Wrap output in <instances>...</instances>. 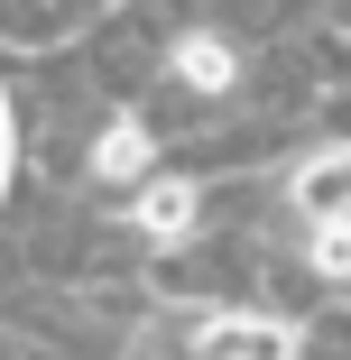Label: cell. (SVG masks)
I'll use <instances>...</instances> for the list:
<instances>
[{"mask_svg":"<svg viewBox=\"0 0 351 360\" xmlns=\"http://www.w3.org/2000/svg\"><path fill=\"white\" fill-rule=\"evenodd\" d=\"M250 93V46L213 19H185L167 37V84H158V111L176 102V120H231Z\"/></svg>","mask_w":351,"mask_h":360,"instance_id":"obj_1","label":"cell"},{"mask_svg":"<svg viewBox=\"0 0 351 360\" xmlns=\"http://www.w3.org/2000/svg\"><path fill=\"white\" fill-rule=\"evenodd\" d=\"M19 139H28V120H19V93L0 84V203H10V185H19Z\"/></svg>","mask_w":351,"mask_h":360,"instance_id":"obj_7","label":"cell"},{"mask_svg":"<svg viewBox=\"0 0 351 360\" xmlns=\"http://www.w3.org/2000/svg\"><path fill=\"white\" fill-rule=\"evenodd\" d=\"M167 167V129L148 111H102V129L84 139V185L93 194H139Z\"/></svg>","mask_w":351,"mask_h":360,"instance_id":"obj_4","label":"cell"},{"mask_svg":"<svg viewBox=\"0 0 351 360\" xmlns=\"http://www.w3.org/2000/svg\"><path fill=\"white\" fill-rule=\"evenodd\" d=\"M167 19H148V10H102V28L84 37V65H93V93L111 102V111H139V102H158V84H167Z\"/></svg>","mask_w":351,"mask_h":360,"instance_id":"obj_2","label":"cell"},{"mask_svg":"<svg viewBox=\"0 0 351 360\" xmlns=\"http://www.w3.org/2000/svg\"><path fill=\"white\" fill-rule=\"evenodd\" d=\"M185 360H305V323L277 305H203L185 314Z\"/></svg>","mask_w":351,"mask_h":360,"instance_id":"obj_3","label":"cell"},{"mask_svg":"<svg viewBox=\"0 0 351 360\" xmlns=\"http://www.w3.org/2000/svg\"><path fill=\"white\" fill-rule=\"evenodd\" d=\"M324 28H342V37H351V0H324Z\"/></svg>","mask_w":351,"mask_h":360,"instance_id":"obj_8","label":"cell"},{"mask_svg":"<svg viewBox=\"0 0 351 360\" xmlns=\"http://www.w3.org/2000/svg\"><path fill=\"white\" fill-rule=\"evenodd\" d=\"M102 10L111 0H0V46L10 56H65V46H84L93 28H102Z\"/></svg>","mask_w":351,"mask_h":360,"instance_id":"obj_5","label":"cell"},{"mask_svg":"<svg viewBox=\"0 0 351 360\" xmlns=\"http://www.w3.org/2000/svg\"><path fill=\"white\" fill-rule=\"evenodd\" d=\"M203 19L231 28L241 46H277V37H305L324 19V0H203Z\"/></svg>","mask_w":351,"mask_h":360,"instance_id":"obj_6","label":"cell"}]
</instances>
